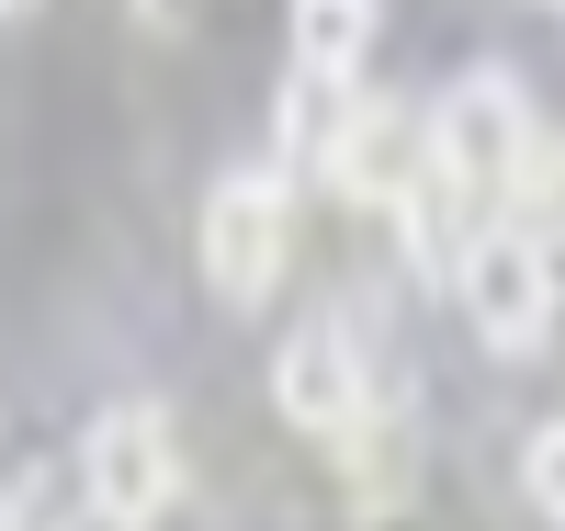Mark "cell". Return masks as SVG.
<instances>
[{
	"label": "cell",
	"mask_w": 565,
	"mask_h": 531,
	"mask_svg": "<svg viewBox=\"0 0 565 531\" xmlns=\"http://www.w3.org/2000/svg\"><path fill=\"white\" fill-rule=\"evenodd\" d=\"M0 531H57V509H45V487H23L12 509H0Z\"/></svg>",
	"instance_id": "obj_11"
},
{
	"label": "cell",
	"mask_w": 565,
	"mask_h": 531,
	"mask_svg": "<svg viewBox=\"0 0 565 531\" xmlns=\"http://www.w3.org/2000/svg\"><path fill=\"white\" fill-rule=\"evenodd\" d=\"M12 12H34V0H0V23H12Z\"/></svg>",
	"instance_id": "obj_12"
},
{
	"label": "cell",
	"mask_w": 565,
	"mask_h": 531,
	"mask_svg": "<svg viewBox=\"0 0 565 531\" xmlns=\"http://www.w3.org/2000/svg\"><path fill=\"white\" fill-rule=\"evenodd\" d=\"M452 295H463V317H476V340H487V351H509V362L543 351V340H554V306H565L554 237H543V226H521V215L476 226V249H463Z\"/></svg>",
	"instance_id": "obj_2"
},
{
	"label": "cell",
	"mask_w": 565,
	"mask_h": 531,
	"mask_svg": "<svg viewBox=\"0 0 565 531\" xmlns=\"http://www.w3.org/2000/svg\"><path fill=\"white\" fill-rule=\"evenodd\" d=\"M271 407L295 418L306 442H328V453H340L351 429L373 418V384H362V351H351V340H340V328H328V317H306L295 340L271 351Z\"/></svg>",
	"instance_id": "obj_5"
},
{
	"label": "cell",
	"mask_w": 565,
	"mask_h": 531,
	"mask_svg": "<svg viewBox=\"0 0 565 531\" xmlns=\"http://www.w3.org/2000/svg\"><path fill=\"white\" fill-rule=\"evenodd\" d=\"M271 136H282V159H295V170H328V159H340V136H351V79H317V68H295V79H282V114H271Z\"/></svg>",
	"instance_id": "obj_7"
},
{
	"label": "cell",
	"mask_w": 565,
	"mask_h": 531,
	"mask_svg": "<svg viewBox=\"0 0 565 531\" xmlns=\"http://www.w3.org/2000/svg\"><path fill=\"white\" fill-rule=\"evenodd\" d=\"M193 249H204V283H215V306H271L282 261H295V192H282L271 170H226V181L204 192V226H193Z\"/></svg>",
	"instance_id": "obj_4"
},
{
	"label": "cell",
	"mask_w": 565,
	"mask_h": 531,
	"mask_svg": "<svg viewBox=\"0 0 565 531\" xmlns=\"http://www.w3.org/2000/svg\"><path fill=\"white\" fill-rule=\"evenodd\" d=\"M521 226L565 237V136H543V159H532V192H521Z\"/></svg>",
	"instance_id": "obj_10"
},
{
	"label": "cell",
	"mask_w": 565,
	"mask_h": 531,
	"mask_svg": "<svg viewBox=\"0 0 565 531\" xmlns=\"http://www.w3.org/2000/svg\"><path fill=\"white\" fill-rule=\"evenodd\" d=\"M521 487H532V509L565 531V418H543V429H532V453H521Z\"/></svg>",
	"instance_id": "obj_9"
},
{
	"label": "cell",
	"mask_w": 565,
	"mask_h": 531,
	"mask_svg": "<svg viewBox=\"0 0 565 531\" xmlns=\"http://www.w3.org/2000/svg\"><path fill=\"white\" fill-rule=\"evenodd\" d=\"M79 498L103 531H148L181 498V442H170V407L159 396H114L103 418L79 429Z\"/></svg>",
	"instance_id": "obj_3"
},
{
	"label": "cell",
	"mask_w": 565,
	"mask_h": 531,
	"mask_svg": "<svg viewBox=\"0 0 565 531\" xmlns=\"http://www.w3.org/2000/svg\"><path fill=\"white\" fill-rule=\"evenodd\" d=\"M373 23H385V0H295V68H317V79H362Z\"/></svg>",
	"instance_id": "obj_8"
},
{
	"label": "cell",
	"mask_w": 565,
	"mask_h": 531,
	"mask_svg": "<svg viewBox=\"0 0 565 531\" xmlns=\"http://www.w3.org/2000/svg\"><path fill=\"white\" fill-rule=\"evenodd\" d=\"M430 159L452 170V192H463L487 226L521 215L532 159H543V125H532V103H521V79H509V68H463V79L441 91V114H430Z\"/></svg>",
	"instance_id": "obj_1"
},
{
	"label": "cell",
	"mask_w": 565,
	"mask_h": 531,
	"mask_svg": "<svg viewBox=\"0 0 565 531\" xmlns=\"http://www.w3.org/2000/svg\"><path fill=\"white\" fill-rule=\"evenodd\" d=\"M328 181H340L362 215H396L407 192L430 181V114H407V103H351V136H340V159H328Z\"/></svg>",
	"instance_id": "obj_6"
}]
</instances>
